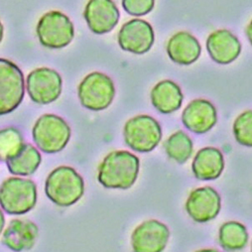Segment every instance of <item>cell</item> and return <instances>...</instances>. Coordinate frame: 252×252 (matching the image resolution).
Returning <instances> with one entry per match:
<instances>
[{
	"label": "cell",
	"mask_w": 252,
	"mask_h": 252,
	"mask_svg": "<svg viewBox=\"0 0 252 252\" xmlns=\"http://www.w3.org/2000/svg\"><path fill=\"white\" fill-rule=\"evenodd\" d=\"M124 141L136 152L153 151L162 139V129L159 122L149 115H137L126 121L123 128Z\"/></svg>",
	"instance_id": "5"
},
{
	"label": "cell",
	"mask_w": 252,
	"mask_h": 252,
	"mask_svg": "<svg viewBox=\"0 0 252 252\" xmlns=\"http://www.w3.org/2000/svg\"><path fill=\"white\" fill-rule=\"evenodd\" d=\"M202 47L198 39L186 31L174 34L167 43V54L178 65H192L200 58Z\"/></svg>",
	"instance_id": "17"
},
{
	"label": "cell",
	"mask_w": 252,
	"mask_h": 252,
	"mask_svg": "<svg viewBox=\"0 0 252 252\" xmlns=\"http://www.w3.org/2000/svg\"><path fill=\"white\" fill-rule=\"evenodd\" d=\"M139 158L128 151H112L97 168L98 183L110 190H128L136 182Z\"/></svg>",
	"instance_id": "1"
},
{
	"label": "cell",
	"mask_w": 252,
	"mask_h": 252,
	"mask_svg": "<svg viewBox=\"0 0 252 252\" xmlns=\"http://www.w3.org/2000/svg\"><path fill=\"white\" fill-rule=\"evenodd\" d=\"M3 34H4V28H3L1 21H0V43H1V41L3 39Z\"/></svg>",
	"instance_id": "28"
},
{
	"label": "cell",
	"mask_w": 252,
	"mask_h": 252,
	"mask_svg": "<svg viewBox=\"0 0 252 252\" xmlns=\"http://www.w3.org/2000/svg\"><path fill=\"white\" fill-rule=\"evenodd\" d=\"M22 71L13 62L0 58V116L13 112L25 95Z\"/></svg>",
	"instance_id": "7"
},
{
	"label": "cell",
	"mask_w": 252,
	"mask_h": 252,
	"mask_svg": "<svg viewBox=\"0 0 252 252\" xmlns=\"http://www.w3.org/2000/svg\"><path fill=\"white\" fill-rule=\"evenodd\" d=\"M4 226H5V217L2 212V209L0 208V234H1L2 231L4 230Z\"/></svg>",
	"instance_id": "27"
},
{
	"label": "cell",
	"mask_w": 252,
	"mask_h": 252,
	"mask_svg": "<svg viewBox=\"0 0 252 252\" xmlns=\"http://www.w3.org/2000/svg\"><path fill=\"white\" fill-rule=\"evenodd\" d=\"M195 252H219L218 250L216 249H212V248H206V249H200V250H197Z\"/></svg>",
	"instance_id": "29"
},
{
	"label": "cell",
	"mask_w": 252,
	"mask_h": 252,
	"mask_svg": "<svg viewBox=\"0 0 252 252\" xmlns=\"http://www.w3.org/2000/svg\"><path fill=\"white\" fill-rule=\"evenodd\" d=\"M245 33H246L248 41L250 42V44L252 46V20L248 23V25L246 27V30H245Z\"/></svg>",
	"instance_id": "26"
},
{
	"label": "cell",
	"mask_w": 252,
	"mask_h": 252,
	"mask_svg": "<svg viewBox=\"0 0 252 252\" xmlns=\"http://www.w3.org/2000/svg\"><path fill=\"white\" fill-rule=\"evenodd\" d=\"M21 132L15 127L0 130V161H6L16 155L24 145Z\"/></svg>",
	"instance_id": "23"
},
{
	"label": "cell",
	"mask_w": 252,
	"mask_h": 252,
	"mask_svg": "<svg viewBox=\"0 0 252 252\" xmlns=\"http://www.w3.org/2000/svg\"><path fill=\"white\" fill-rule=\"evenodd\" d=\"M84 17L93 33L102 35L115 28L120 14L112 0H89L84 11Z\"/></svg>",
	"instance_id": "13"
},
{
	"label": "cell",
	"mask_w": 252,
	"mask_h": 252,
	"mask_svg": "<svg viewBox=\"0 0 252 252\" xmlns=\"http://www.w3.org/2000/svg\"><path fill=\"white\" fill-rule=\"evenodd\" d=\"M155 35L150 23L142 19H132L122 25L118 32V45L135 55H143L150 51L154 44Z\"/></svg>",
	"instance_id": "10"
},
{
	"label": "cell",
	"mask_w": 252,
	"mask_h": 252,
	"mask_svg": "<svg viewBox=\"0 0 252 252\" xmlns=\"http://www.w3.org/2000/svg\"><path fill=\"white\" fill-rule=\"evenodd\" d=\"M39 236L38 225L29 220H10L2 233V243L14 252H23L34 247Z\"/></svg>",
	"instance_id": "15"
},
{
	"label": "cell",
	"mask_w": 252,
	"mask_h": 252,
	"mask_svg": "<svg viewBox=\"0 0 252 252\" xmlns=\"http://www.w3.org/2000/svg\"><path fill=\"white\" fill-rule=\"evenodd\" d=\"M8 171L14 176L33 175L41 165L42 156L32 144L24 143L20 151L5 161Z\"/></svg>",
	"instance_id": "20"
},
{
	"label": "cell",
	"mask_w": 252,
	"mask_h": 252,
	"mask_svg": "<svg viewBox=\"0 0 252 252\" xmlns=\"http://www.w3.org/2000/svg\"><path fill=\"white\" fill-rule=\"evenodd\" d=\"M235 140L246 147H252V110L242 112L234 120L232 127Z\"/></svg>",
	"instance_id": "24"
},
{
	"label": "cell",
	"mask_w": 252,
	"mask_h": 252,
	"mask_svg": "<svg viewBox=\"0 0 252 252\" xmlns=\"http://www.w3.org/2000/svg\"><path fill=\"white\" fill-rule=\"evenodd\" d=\"M122 7L131 16L140 17L150 13L155 4V0H122Z\"/></svg>",
	"instance_id": "25"
},
{
	"label": "cell",
	"mask_w": 252,
	"mask_h": 252,
	"mask_svg": "<svg viewBox=\"0 0 252 252\" xmlns=\"http://www.w3.org/2000/svg\"><path fill=\"white\" fill-rule=\"evenodd\" d=\"M150 97L153 106L164 114L177 111L181 107L184 99L180 87L169 80L156 84L151 91Z\"/></svg>",
	"instance_id": "19"
},
{
	"label": "cell",
	"mask_w": 252,
	"mask_h": 252,
	"mask_svg": "<svg viewBox=\"0 0 252 252\" xmlns=\"http://www.w3.org/2000/svg\"><path fill=\"white\" fill-rule=\"evenodd\" d=\"M251 252H252V243H251Z\"/></svg>",
	"instance_id": "30"
},
{
	"label": "cell",
	"mask_w": 252,
	"mask_h": 252,
	"mask_svg": "<svg viewBox=\"0 0 252 252\" xmlns=\"http://www.w3.org/2000/svg\"><path fill=\"white\" fill-rule=\"evenodd\" d=\"M223 169V155L215 147H205L199 150L192 163L194 176L202 181H212L220 178Z\"/></svg>",
	"instance_id": "18"
},
{
	"label": "cell",
	"mask_w": 252,
	"mask_h": 252,
	"mask_svg": "<svg viewBox=\"0 0 252 252\" xmlns=\"http://www.w3.org/2000/svg\"><path fill=\"white\" fill-rule=\"evenodd\" d=\"M218 114L214 104L203 98L194 99L182 113V122L187 129L196 134H205L217 124Z\"/></svg>",
	"instance_id": "14"
},
{
	"label": "cell",
	"mask_w": 252,
	"mask_h": 252,
	"mask_svg": "<svg viewBox=\"0 0 252 252\" xmlns=\"http://www.w3.org/2000/svg\"><path fill=\"white\" fill-rule=\"evenodd\" d=\"M38 200L37 186L29 179L10 177L0 185V208L11 216L31 212Z\"/></svg>",
	"instance_id": "3"
},
{
	"label": "cell",
	"mask_w": 252,
	"mask_h": 252,
	"mask_svg": "<svg viewBox=\"0 0 252 252\" xmlns=\"http://www.w3.org/2000/svg\"><path fill=\"white\" fill-rule=\"evenodd\" d=\"M193 150L194 145L192 139L181 130L171 134L165 142L166 154L171 160L178 164H184L190 159Z\"/></svg>",
	"instance_id": "22"
},
{
	"label": "cell",
	"mask_w": 252,
	"mask_h": 252,
	"mask_svg": "<svg viewBox=\"0 0 252 252\" xmlns=\"http://www.w3.org/2000/svg\"><path fill=\"white\" fill-rule=\"evenodd\" d=\"M170 238L166 224L157 220H148L140 223L132 232L133 252H163Z\"/></svg>",
	"instance_id": "12"
},
{
	"label": "cell",
	"mask_w": 252,
	"mask_h": 252,
	"mask_svg": "<svg viewBox=\"0 0 252 252\" xmlns=\"http://www.w3.org/2000/svg\"><path fill=\"white\" fill-rule=\"evenodd\" d=\"M246 227L238 221L224 222L219 232V240L221 247L227 251H237L244 248L248 242Z\"/></svg>",
	"instance_id": "21"
},
{
	"label": "cell",
	"mask_w": 252,
	"mask_h": 252,
	"mask_svg": "<svg viewBox=\"0 0 252 252\" xmlns=\"http://www.w3.org/2000/svg\"><path fill=\"white\" fill-rule=\"evenodd\" d=\"M72 136L69 124L62 117L47 113L40 116L32 128V137L42 152L55 154L64 150Z\"/></svg>",
	"instance_id": "4"
},
{
	"label": "cell",
	"mask_w": 252,
	"mask_h": 252,
	"mask_svg": "<svg viewBox=\"0 0 252 252\" xmlns=\"http://www.w3.org/2000/svg\"><path fill=\"white\" fill-rule=\"evenodd\" d=\"M36 33L43 47L63 49L72 43L75 37V28L66 14L53 10L45 13L39 19Z\"/></svg>",
	"instance_id": "6"
},
{
	"label": "cell",
	"mask_w": 252,
	"mask_h": 252,
	"mask_svg": "<svg viewBox=\"0 0 252 252\" xmlns=\"http://www.w3.org/2000/svg\"><path fill=\"white\" fill-rule=\"evenodd\" d=\"M207 50L217 64L228 65L240 55L241 44L230 31L225 29L217 30L208 37Z\"/></svg>",
	"instance_id": "16"
},
{
	"label": "cell",
	"mask_w": 252,
	"mask_h": 252,
	"mask_svg": "<svg viewBox=\"0 0 252 252\" xmlns=\"http://www.w3.org/2000/svg\"><path fill=\"white\" fill-rule=\"evenodd\" d=\"M25 87L33 102L43 105L50 104L60 97L63 79L53 69L38 68L28 75Z\"/></svg>",
	"instance_id": "9"
},
{
	"label": "cell",
	"mask_w": 252,
	"mask_h": 252,
	"mask_svg": "<svg viewBox=\"0 0 252 252\" xmlns=\"http://www.w3.org/2000/svg\"><path fill=\"white\" fill-rule=\"evenodd\" d=\"M45 194L58 207H71L85 194L84 179L74 168L59 166L46 179Z\"/></svg>",
	"instance_id": "2"
},
{
	"label": "cell",
	"mask_w": 252,
	"mask_h": 252,
	"mask_svg": "<svg viewBox=\"0 0 252 252\" xmlns=\"http://www.w3.org/2000/svg\"><path fill=\"white\" fill-rule=\"evenodd\" d=\"M185 208L194 221L205 223L213 220L220 214L221 198L212 187L198 188L189 195Z\"/></svg>",
	"instance_id": "11"
},
{
	"label": "cell",
	"mask_w": 252,
	"mask_h": 252,
	"mask_svg": "<svg viewBox=\"0 0 252 252\" xmlns=\"http://www.w3.org/2000/svg\"><path fill=\"white\" fill-rule=\"evenodd\" d=\"M78 96L85 108L101 111L112 103L115 87L108 76L100 72H94L85 77L79 85Z\"/></svg>",
	"instance_id": "8"
}]
</instances>
